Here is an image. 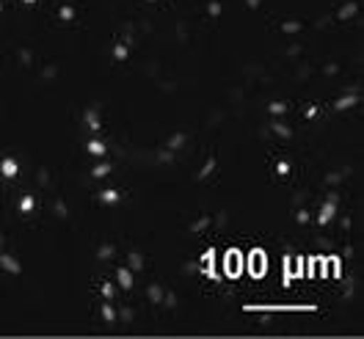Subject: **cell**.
I'll use <instances>...</instances> for the list:
<instances>
[{"mask_svg": "<svg viewBox=\"0 0 364 339\" xmlns=\"http://www.w3.org/2000/svg\"><path fill=\"white\" fill-rule=\"evenodd\" d=\"M86 152H89V155H94V158H105V155H108V144H105V141L91 138L89 144H86Z\"/></svg>", "mask_w": 364, "mask_h": 339, "instance_id": "ba28073f", "label": "cell"}, {"mask_svg": "<svg viewBox=\"0 0 364 339\" xmlns=\"http://www.w3.org/2000/svg\"><path fill=\"white\" fill-rule=\"evenodd\" d=\"M210 224H213V221H210V215H202V218H196V221L191 224V229H188V232H191V235H202V232H207V229H210Z\"/></svg>", "mask_w": 364, "mask_h": 339, "instance_id": "5bb4252c", "label": "cell"}, {"mask_svg": "<svg viewBox=\"0 0 364 339\" xmlns=\"http://www.w3.org/2000/svg\"><path fill=\"white\" fill-rule=\"evenodd\" d=\"M114 257H116L114 243H102V246L97 249V259H102V262H105V259H114Z\"/></svg>", "mask_w": 364, "mask_h": 339, "instance_id": "ffe728a7", "label": "cell"}, {"mask_svg": "<svg viewBox=\"0 0 364 339\" xmlns=\"http://www.w3.org/2000/svg\"><path fill=\"white\" fill-rule=\"evenodd\" d=\"M359 102H362L359 91H348L345 97H340V99H334V111H348V108H356Z\"/></svg>", "mask_w": 364, "mask_h": 339, "instance_id": "7a4b0ae2", "label": "cell"}, {"mask_svg": "<svg viewBox=\"0 0 364 339\" xmlns=\"http://www.w3.org/2000/svg\"><path fill=\"white\" fill-rule=\"evenodd\" d=\"M100 293H102V298H105V301H114V298H116V284H114V281H105Z\"/></svg>", "mask_w": 364, "mask_h": 339, "instance_id": "4316f807", "label": "cell"}, {"mask_svg": "<svg viewBox=\"0 0 364 339\" xmlns=\"http://www.w3.org/2000/svg\"><path fill=\"white\" fill-rule=\"evenodd\" d=\"M334 218H337V204L323 202V207L318 210V226H328Z\"/></svg>", "mask_w": 364, "mask_h": 339, "instance_id": "3957f363", "label": "cell"}, {"mask_svg": "<svg viewBox=\"0 0 364 339\" xmlns=\"http://www.w3.org/2000/svg\"><path fill=\"white\" fill-rule=\"evenodd\" d=\"M97 202L105 204V207H111V204L122 202V193H119L116 188H105V190H100V193H97Z\"/></svg>", "mask_w": 364, "mask_h": 339, "instance_id": "8992f818", "label": "cell"}, {"mask_svg": "<svg viewBox=\"0 0 364 339\" xmlns=\"http://www.w3.org/2000/svg\"><path fill=\"white\" fill-rule=\"evenodd\" d=\"M3 11H6V3H3V0H0V14H3Z\"/></svg>", "mask_w": 364, "mask_h": 339, "instance_id": "c3c4849f", "label": "cell"}, {"mask_svg": "<svg viewBox=\"0 0 364 339\" xmlns=\"http://www.w3.org/2000/svg\"><path fill=\"white\" fill-rule=\"evenodd\" d=\"M287 111H290V105H287V102H282V99H276V102H271V105H268V113H271L273 119H282Z\"/></svg>", "mask_w": 364, "mask_h": 339, "instance_id": "2e32d148", "label": "cell"}, {"mask_svg": "<svg viewBox=\"0 0 364 339\" xmlns=\"http://www.w3.org/2000/svg\"><path fill=\"white\" fill-rule=\"evenodd\" d=\"M182 271H185V273H196V271H202V265H199V262H188V265H182Z\"/></svg>", "mask_w": 364, "mask_h": 339, "instance_id": "74e56055", "label": "cell"}, {"mask_svg": "<svg viewBox=\"0 0 364 339\" xmlns=\"http://www.w3.org/2000/svg\"><path fill=\"white\" fill-rule=\"evenodd\" d=\"M207 14H210V17H221V14H224L221 0H210V3H207Z\"/></svg>", "mask_w": 364, "mask_h": 339, "instance_id": "cb8c5ba5", "label": "cell"}, {"mask_svg": "<svg viewBox=\"0 0 364 339\" xmlns=\"http://www.w3.org/2000/svg\"><path fill=\"white\" fill-rule=\"evenodd\" d=\"M337 72H340V67H337V64H326V69H323V75H326V77H334Z\"/></svg>", "mask_w": 364, "mask_h": 339, "instance_id": "8d00e7d4", "label": "cell"}, {"mask_svg": "<svg viewBox=\"0 0 364 339\" xmlns=\"http://www.w3.org/2000/svg\"><path fill=\"white\" fill-rule=\"evenodd\" d=\"M0 174L6 177V180H14L17 174H20V163L14 158H6L3 163H0Z\"/></svg>", "mask_w": 364, "mask_h": 339, "instance_id": "52a82bcc", "label": "cell"}, {"mask_svg": "<svg viewBox=\"0 0 364 339\" xmlns=\"http://www.w3.org/2000/svg\"><path fill=\"white\" fill-rule=\"evenodd\" d=\"M55 75H58V67H45V69H42V80H45V83L55 80Z\"/></svg>", "mask_w": 364, "mask_h": 339, "instance_id": "e575fe53", "label": "cell"}, {"mask_svg": "<svg viewBox=\"0 0 364 339\" xmlns=\"http://www.w3.org/2000/svg\"><path fill=\"white\" fill-rule=\"evenodd\" d=\"M130 58V47L124 42H116L114 45V61H127Z\"/></svg>", "mask_w": 364, "mask_h": 339, "instance_id": "7402d4cb", "label": "cell"}, {"mask_svg": "<svg viewBox=\"0 0 364 339\" xmlns=\"http://www.w3.org/2000/svg\"><path fill=\"white\" fill-rule=\"evenodd\" d=\"M53 212H55L61 221H69V210H67V204H64V199H55V202H53Z\"/></svg>", "mask_w": 364, "mask_h": 339, "instance_id": "603a6c76", "label": "cell"}, {"mask_svg": "<svg viewBox=\"0 0 364 339\" xmlns=\"http://www.w3.org/2000/svg\"><path fill=\"white\" fill-rule=\"evenodd\" d=\"M298 53H301V45H293V47H287V55H293V58H296Z\"/></svg>", "mask_w": 364, "mask_h": 339, "instance_id": "7bdbcfd3", "label": "cell"}, {"mask_svg": "<svg viewBox=\"0 0 364 339\" xmlns=\"http://www.w3.org/2000/svg\"><path fill=\"white\" fill-rule=\"evenodd\" d=\"M127 268L133 273L144 271V254H141V251H130V254H127Z\"/></svg>", "mask_w": 364, "mask_h": 339, "instance_id": "30bf717a", "label": "cell"}, {"mask_svg": "<svg viewBox=\"0 0 364 339\" xmlns=\"http://www.w3.org/2000/svg\"><path fill=\"white\" fill-rule=\"evenodd\" d=\"M146 3H158V0H146Z\"/></svg>", "mask_w": 364, "mask_h": 339, "instance_id": "816d5d0a", "label": "cell"}, {"mask_svg": "<svg viewBox=\"0 0 364 339\" xmlns=\"http://www.w3.org/2000/svg\"><path fill=\"white\" fill-rule=\"evenodd\" d=\"M246 6H249L251 11H257V9L262 6V0H246Z\"/></svg>", "mask_w": 364, "mask_h": 339, "instance_id": "b9f144b4", "label": "cell"}, {"mask_svg": "<svg viewBox=\"0 0 364 339\" xmlns=\"http://www.w3.org/2000/svg\"><path fill=\"white\" fill-rule=\"evenodd\" d=\"M290 171H293V166H290L287 160H279V163H276V174H279V177H287Z\"/></svg>", "mask_w": 364, "mask_h": 339, "instance_id": "f546056e", "label": "cell"}, {"mask_svg": "<svg viewBox=\"0 0 364 339\" xmlns=\"http://www.w3.org/2000/svg\"><path fill=\"white\" fill-rule=\"evenodd\" d=\"M116 320L124 323V325H130V323L136 320V309H133V306H122V309H116Z\"/></svg>", "mask_w": 364, "mask_h": 339, "instance_id": "7c38bea8", "label": "cell"}, {"mask_svg": "<svg viewBox=\"0 0 364 339\" xmlns=\"http://www.w3.org/2000/svg\"><path fill=\"white\" fill-rule=\"evenodd\" d=\"M356 14H359V3H356V0H348L345 6H340V9H337L334 20H340V23H345V20H353Z\"/></svg>", "mask_w": 364, "mask_h": 339, "instance_id": "277c9868", "label": "cell"}, {"mask_svg": "<svg viewBox=\"0 0 364 339\" xmlns=\"http://www.w3.org/2000/svg\"><path fill=\"white\" fill-rule=\"evenodd\" d=\"M271 130L279 138H284V141H290V138H293V127H287V124H284L282 119H273V122H271Z\"/></svg>", "mask_w": 364, "mask_h": 339, "instance_id": "9c48e42d", "label": "cell"}, {"mask_svg": "<svg viewBox=\"0 0 364 339\" xmlns=\"http://www.w3.org/2000/svg\"><path fill=\"white\" fill-rule=\"evenodd\" d=\"M356 295V281L353 279H348V284H345V301H350Z\"/></svg>", "mask_w": 364, "mask_h": 339, "instance_id": "d590c367", "label": "cell"}, {"mask_svg": "<svg viewBox=\"0 0 364 339\" xmlns=\"http://www.w3.org/2000/svg\"><path fill=\"white\" fill-rule=\"evenodd\" d=\"M342 177H345L342 171H331V174H326V185H328V188H331V185H340Z\"/></svg>", "mask_w": 364, "mask_h": 339, "instance_id": "d6a6232c", "label": "cell"}, {"mask_svg": "<svg viewBox=\"0 0 364 339\" xmlns=\"http://www.w3.org/2000/svg\"><path fill=\"white\" fill-rule=\"evenodd\" d=\"M33 210H36V199H33L31 193L20 196V212H23V215H28V212H33Z\"/></svg>", "mask_w": 364, "mask_h": 339, "instance_id": "44dd1931", "label": "cell"}, {"mask_svg": "<svg viewBox=\"0 0 364 339\" xmlns=\"http://www.w3.org/2000/svg\"><path fill=\"white\" fill-rule=\"evenodd\" d=\"M185 141H188V136H185V133H174V136L166 141V149H171V152H180L182 146H185Z\"/></svg>", "mask_w": 364, "mask_h": 339, "instance_id": "4fadbf2b", "label": "cell"}, {"mask_svg": "<svg viewBox=\"0 0 364 339\" xmlns=\"http://www.w3.org/2000/svg\"><path fill=\"white\" fill-rule=\"evenodd\" d=\"M158 160H160V163H163V166H171V163H174V152L163 146V149H160V152H158Z\"/></svg>", "mask_w": 364, "mask_h": 339, "instance_id": "f1b7e54d", "label": "cell"}, {"mask_svg": "<svg viewBox=\"0 0 364 339\" xmlns=\"http://www.w3.org/2000/svg\"><path fill=\"white\" fill-rule=\"evenodd\" d=\"M296 221L301 226H306L309 224V221H312V210H306V207H301V210H298L296 212Z\"/></svg>", "mask_w": 364, "mask_h": 339, "instance_id": "484cf974", "label": "cell"}, {"mask_svg": "<svg viewBox=\"0 0 364 339\" xmlns=\"http://www.w3.org/2000/svg\"><path fill=\"white\" fill-rule=\"evenodd\" d=\"M301 28H304V25H301V23H293V20H287V23H282V31H284V33H298Z\"/></svg>", "mask_w": 364, "mask_h": 339, "instance_id": "836d02e7", "label": "cell"}, {"mask_svg": "<svg viewBox=\"0 0 364 339\" xmlns=\"http://www.w3.org/2000/svg\"><path fill=\"white\" fill-rule=\"evenodd\" d=\"M315 116H318V108H315V105H312V108H306V119H315Z\"/></svg>", "mask_w": 364, "mask_h": 339, "instance_id": "f6af8a7d", "label": "cell"}, {"mask_svg": "<svg viewBox=\"0 0 364 339\" xmlns=\"http://www.w3.org/2000/svg\"><path fill=\"white\" fill-rule=\"evenodd\" d=\"M58 20H61V23H72V20H75V9H72V6H61V9H58Z\"/></svg>", "mask_w": 364, "mask_h": 339, "instance_id": "d4e9b609", "label": "cell"}, {"mask_svg": "<svg viewBox=\"0 0 364 339\" xmlns=\"http://www.w3.org/2000/svg\"><path fill=\"white\" fill-rule=\"evenodd\" d=\"M224 224H227V210H221L218 218H215V226H224Z\"/></svg>", "mask_w": 364, "mask_h": 339, "instance_id": "60d3db41", "label": "cell"}, {"mask_svg": "<svg viewBox=\"0 0 364 339\" xmlns=\"http://www.w3.org/2000/svg\"><path fill=\"white\" fill-rule=\"evenodd\" d=\"M86 127H89V130H94V133H100V127H102L100 113L94 111V108H89V111H86Z\"/></svg>", "mask_w": 364, "mask_h": 339, "instance_id": "e0dca14e", "label": "cell"}, {"mask_svg": "<svg viewBox=\"0 0 364 339\" xmlns=\"http://www.w3.org/2000/svg\"><path fill=\"white\" fill-rule=\"evenodd\" d=\"M114 168H116V163H97V166L91 168V177H94V180H102V177H108Z\"/></svg>", "mask_w": 364, "mask_h": 339, "instance_id": "8fae6325", "label": "cell"}, {"mask_svg": "<svg viewBox=\"0 0 364 339\" xmlns=\"http://www.w3.org/2000/svg\"><path fill=\"white\" fill-rule=\"evenodd\" d=\"M0 268H3L6 273H11V276H20V273H23V265H20L11 254H6V251L0 254Z\"/></svg>", "mask_w": 364, "mask_h": 339, "instance_id": "5b68a950", "label": "cell"}, {"mask_svg": "<svg viewBox=\"0 0 364 339\" xmlns=\"http://www.w3.org/2000/svg\"><path fill=\"white\" fill-rule=\"evenodd\" d=\"M215 168H218V160H215V158H210V160H207V163H205V166H202V171L196 174V180H199V182H205L207 177H210V174L215 171Z\"/></svg>", "mask_w": 364, "mask_h": 339, "instance_id": "d6986e66", "label": "cell"}, {"mask_svg": "<svg viewBox=\"0 0 364 339\" xmlns=\"http://www.w3.org/2000/svg\"><path fill=\"white\" fill-rule=\"evenodd\" d=\"M163 293H166V290H163L160 284H149V287H146V298H149V303H155V306H160Z\"/></svg>", "mask_w": 364, "mask_h": 339, "instance_id": "9a60e30c", "label": "cell"}, {"mask_svg": "<svg viewBox=\"0 0 364 339\" xmlns=\"http://www.w3.org/2000/svg\"><path fill=\"white\" fill-rule=\"evenodd\" d=\"M0 249H3V235H0Z\"/></svg>", "mask_w": 364, "mask_h": 339, "instance_id": "f907efd6", "label": "cell"}, {"mask_svg": "<svg viewBox=\"0 0 364 339\" xmlns=\"http://www.w3.org/2000/svg\"><path fill=\"white\" fill-rule=\"evenodd\" d=\"M342 257H345V259L353 257V246H345V249H342Z\"/></svg>", "mask_w": 364, "mask_h": 339, "instance_id": "bcb514c9", "label": "cell"}, {"mask_svg": "<svg viewBox=\"0 0 364 339\" xmlns=\"http://www.w3.org/2000/svg\"><path fill=\"white\" fill-rule=\"evenodd\" d=\"M20 64H23V67H31V64H33V53H31L28 47L20 50Z\"/></svg>", "mask_w": 364, "mask_h": 339, "instance_id": "4dcf8cb0", "label": "cell"}, {"mask_svg": "<svg viewBox=\"0 0 364 339\" xmlns=\"http://www.w3.org/2000/svg\"><path fill=\"white\" fill-rule=\"evenodd\" d=\"M326 202L340 204V193H337V190H328V193H326Z\"/></svg>", "mask_w": 364, "mask_h": 339, "instance_id": "ab89813d", "label": "cell"}, {"mask_svg": "<svg viewBox=\"0 0 364 339\" xmlns=\"http://www.w3.org/2000/svg\"><path fill=\"white\" fill-rule=\"evenodd\" d=\"M342 232H350V218H348V215L342 218Z\"/></svg>", "mask_w": 364, "mask_h": 339, "instance_id": "ee69618b", "label": "cell"}, {"mask_svg": "<svg viewBox=\"0 0 364 339\" xmlns=\"http://www.w3.org/2000/svg\"><path fill=\"white\" fill-rule=\"evenodd\" d=\"M199 265H215V249H207L199 259Z\"/></svg>", "mask_w": 364, "mask_h": 339, "instance_id": "1f68e13d", "label": "cell"}, {"mask_svg": "<svg viewBox=\"0 0 364 339\" xmlns=\"http://www.w3.org/2000/svg\"><path fill=\"white\" fill-rule=\"evenodd\" d=\"M23 3H28V6H33V3H36V0H23Z\"/></svg>", "mask_w": 364, "mask_h": 339, "instance_id": "681fc988", "label": "cell"}, {"mask_svg": "<svg viewBox=\"0 0 364 339\" xmlns=\"http://www.w3.org/2000/svg\"><path fill=\"white\" fill-rule=\"evenodd\" d=\"M39 182H42V185H47V171H45V168L39 171Z\"/></svg>", "mask_w": 364, "mask_h": 339, "instance_id": "7dc6e473", "label": "cell"}, {"mask_svg": "<svg viewBox=\"0 0 364 339\" xmlns=\"http://www.w3.org/2000/svg\"><path fill=\"white\" fill-rule=\"evenodd\" d=\"M100 315H102V320H105L108 325H114V323H116V309H114V303H111V301H105V303H102V309H100Z\"/></svg>", "mask_w": 364, "mask_h": 339, "instance_id": "ac0fdd59", "label": "cell"}, {"mask_svg": "<svg viewBox=\"0 0 364 339\" xmlns=\"http://www.w3.org/2000/svg\"><path fill=\"white\" fill-rule=\"evenodd\" d=\"M116 284H119V290L130 293V290H133V284H136V273L130 271L127 265H124V268H116Z\"/></svg>", "mask_w": 364, "mask_h": 339, "instance_id": "6da1fadb", "label": "cell"}, {"mask_svg": "<svg viewBox=\"0 0 364 339\" xmlns=\"http://www.w3.org/2000/svg\"><path fill=\"white\" fill-rule=\"evenodd\" d=\"M160 303H163V306H168V309H177V303H180V301H177V295L166 290V293H163V301H160Z\"/></svg>", "mask_w": 364, "mask_h": 339, "instance_id": "83f0119b", "label": "cell"}, {"mask_svg": "<svg viewBox=\"0 0 364 339\" xmlns=\"http://www.w3.org/2000/svg\"><path fill=\"white\" fill-rule=\"evenodd\" d=\"M318 246L320 249H326V251L334 249V243H331V240H326V237H318Z\"/></svg>", "mask_w": 364, "mask_h": 339, "instance_id": "f35d334b", "label": "cell"}]
</instances>
